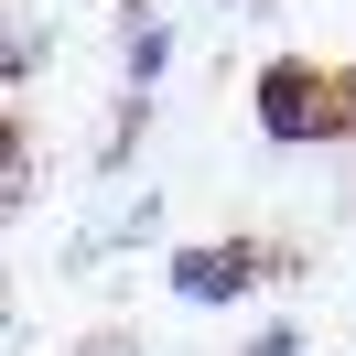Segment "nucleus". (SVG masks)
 <instances>
[{"instance_id":"f257e3e1","label":"nucleus","mask_w":356,"mask_h":356,"mask_svg":"<svg viewBox=\"0 0 356 356\" xmlns=\"http://www.w3.org/2000/svg\"><path fill=\"white\" fill-rule=\"evenodd\" d=\"M248 119L270 152H356V76L313 54H270L248 76Z\"/></svg>"},{"instance_id":"f03ea898","label":"nucleus","mask_w":356,"mask_h":356,"mask_svg":"<svg viewBox=\"0 0 356 356\" xmlns=\"http://www.w3.org/2000/svg\"><path fill=\"white\" fill-rule=\"evenodd\" d=\"M291 248H270V238H184L173 259H162V281H173V302L184 313H227V302H248V291H270V281H291Z\"/></svg>"},{"instance_id":"7ed1b4c3","label":"nucleus","mask_w":356,"mask_h":356,"mask_svg":"<svg viewBox=\"0 0 356 356\" xmlns=\"http://www.w3.org/2000/svg\"><path fill=\"white\" fill-rule=\"evenodd\" d=\"M173 76V22H162V0H130L119 11V97H162Z\"/></svg>"},{"instance_id":"20e7f679","label":"nucleus","mask_w":356,"mask_h":356,"mask_svg":"<svg viewBox=\"0 0 356 356\" xmlns=\"http://www.w3.org/2000/svg\"><path fill=\"white\" fill-rule=\"evenodd\" d=\"M44 65H54V22H44V11L22 0V11H11V54H0V76H11V97H22V87H33Z\"/></svg>"},{"instance_id":"39448f33","label":"nucleus","mask_w":356,"mask_h":356,"mask_svg":"<svg viewBox=\"0 0 356 356\" xmlns=\"http://www.w3.org/2000/svg\"><path fill=\"white\" fill-rule=\"evenodd\" d=\"M0 195H11V216L44 195V130H33V119H11V184H0Z\"/></svg>"},{"instance_id":"423d86ee","label":"nucleus","mask_w":356,"mask_h":356,"mask_svg":"<svg viewBox=\"0 0 356 356\" xmlns=\"http://www.w3.org/2000/svg\"><path fill=\"white\" fill-rule=\"evenodd\" d=\"M238 356H313V346H302V324H259V334H248Z\"/></svg>"},{"instance_id":"0eeeda50","label":"nucleus","mask_w":356,"mask_h":356,"mask_svg":"<svg viewBox=\"0 0 356 356\" xmlns=\"http://www.w3.org/2000/svg\"><path fill=\"white\" fill-rule=\"evenodd\" d=\"M76 356H140V346H130V334H87Z\"/></svg>"},{"instance_id":"6e6552de","label":"nucleus","mask_w":356,"mask_h":356,"mask_svg":"<svg viewBox=\"0 0 356 356\" xmlns=\"http://www.w3.org/2000/svg\"><path fill=\"white\" fill-rule=\"evenodd\" d=\"M216 11H238V22H248V11H281V0H216Z\"/></svg>"}]
</instances>
